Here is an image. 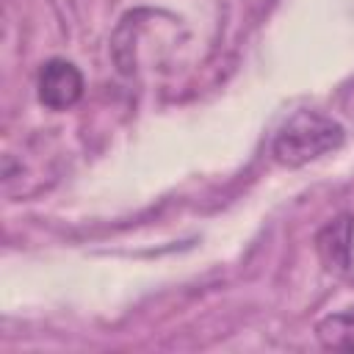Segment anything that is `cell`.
Listing matches in <instances>:
<instances>
[{
    "instance_id": "obj_2",
    "label": "cell",
    "mask_w": 354,
    "mask_h": 354,
    "mask_svg": "<svg viewBox=\"0 0 354 354\" xmlns=\"http://www.w3.org/2000/svg\"><path fill=\"white\" fill-rule=\"evenodd\" d=\"M39 102L50 111H66L83 97V75L66 58H50L41 64L36 77Z\"/></svg>"
},
{
    "instance_id": "obj_4",
    "label": "cell",
    "mask_w": 354,
    "mask_h": 354,
    "mask_svg": "<svg viewBox=\"0 0 354 354\" xmlns=\"http://www.w3.org/2000/svg\"><path fill=\"white\" fill-rule=\"evenodd\" d=\"M315 337L329 351H354V304L321 318Z\"/></svg>"
},
{
    "instance_id": "obj_3",
    "label": "cell",
    "mask_w": 354,
    "mask_h": 354,
    "mask_svg": "<svg viewBox=\"0 0 354 354\" xmlns=\"http://www.w3.org/2000/svg\"><path fill=\"white\" fill-rule=\"evenodd\" d=\"M354 241V218L337 216L329 224H324L315 235V252L326 271L346 274L351 268V243Z\"/></svg>"
},
{
    "instance_id": "obj_1",
    "label": "cell",
    "mask_w": 354,
    "mask_h": 354,
    "mask_svg": "<svg viewBox=\"0 0 354 354\" xmlns=\"http://www.w3.org/2000/svg\"><path fill=\"white\" fill-rule=\"evenodd\" d=\"M346 141V130L337 119L321 111H296L288 116L271 141V155L288 169H299L310 160H318Z\"/></svg>"
}]
</instances>
